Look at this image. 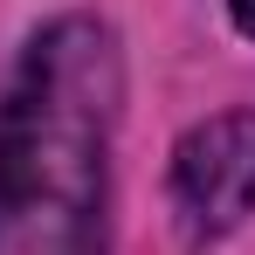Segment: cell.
I'll return each mask as SVG.
<instances>
[{"label":"cell","instance_id":"obj_1","mask_svg":"<svg viewBox=\"0 0 255 255\" xmlns=\"http://www.w3.org/2000/svg\"><path fill=\"white\" fill-rule=\"evenodd\" d=\"M125 55L111 21L55 14L0 97V255H104Z\"/></svg>","mask_w":255,"mask_h":255},{"label":"cell","instance_id":"obj_2","mask_svg":"<svg viewBox=\"0 0 255 255\" xmlns=\"http://www.w3.org/2000/svg\"><path fill=\"white\" fill-rule=\"evenodd\" d=\"M172 200L200 235L255 214V111H221L172 145Z\"/></svg>","mask_w":255,"mask_h":255},{"label":"cell","instance_id":"obj_3","mask_svg":"<svg viewBox=\"0 0 255 255\" xmlns=\"http://www.w3.org/2000/svg\"><path fill=\"white\" fill-rule=\"evenodd\" d=\"M228 7H235V28L255 42V0H228Z\"/></svg>","mask_w":255,"mask_h":255}]
</instances>
